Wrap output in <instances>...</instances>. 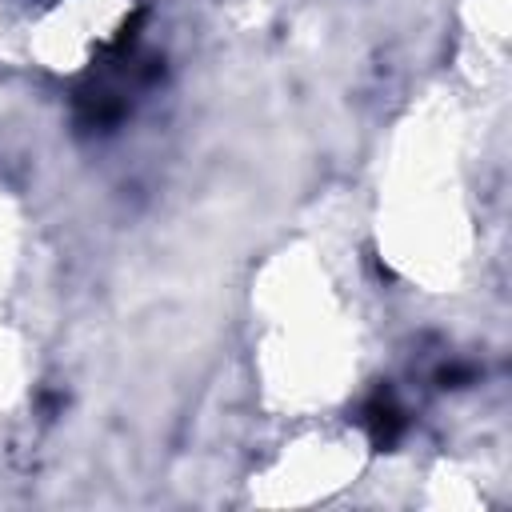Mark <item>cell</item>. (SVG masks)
<instances>
[{
	"label": "cell",
	"mask_w": 512,
	"mask_h": 512,
	"mask_svg": "<svg viewBox=\"0 0 512 512\" xmlns=\"http://www.w3.org/2000/svg\"><path fill=\"white\" fill-rule=\"evenodd\" d=\"M368 416H372V436H376V444L388 448V444L396 440V432H400V420H396L400 412H396L392 404H372Z\"/></svg>",
	"instance_id": "obj_1"
}]
</instances>
